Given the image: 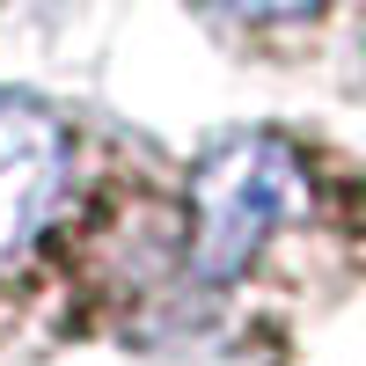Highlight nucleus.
Returning <instances> with one entry per match:
<instances>
[{
	"label": "nucleus",
	"mask_w": 366,
	"mask_h": 366,
	"mask_svg": "<svg viewBox=\"0 0 366 366\" xmlns=\"http://www.w3.org/2000/svg\"><path fill=\"white\" fill-rule=\"evenodd\" d=\"M308 205V176H300L286 139H227L212 147L198 183H191V264L198 279H234L293 212Z\"/></svg>",
	"instance_id": "f257e3e1"
},
{
	"label": "nucleus",
	"mask_w": 366,
	"mask_h": 366,
	"mask_svg": "<svg viewBox=\"0 0 366 366\" xmlns=\"http://www.w3.org/2000/svg\"><path fill=\"white\" fill-rule=\"evenodd\" d=\"M66 191V125L37 103L0 88V257H15L51 220Z\"/></svg>",
	"instance_id": "f03ea898"
},
{
	"label": "nucleus",
	"mask_w": 366,
	"mask_h": 366,
	"mask_svg": "<svg viewBox=\"0 0 366 366\" xmlns=\"http://www.w3.org/2000/svg\"><path fill=\"white\" fill-rule=\"evenodd\" d=\"M220 15H234V22H300V15H315L322 0H212Z\"/></svg>",
	"instance_id": "7ed1b4c3"
}]
</instances>
